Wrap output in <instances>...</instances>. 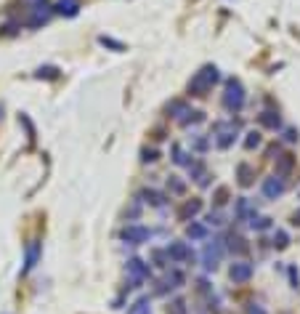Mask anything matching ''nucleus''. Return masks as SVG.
Masks as SVG:
<instances>
[{
  "mask_svg": "<svg viewBox=\"0 0 300 314\" xmlns=\"http://www.w3.org/2000/svg\"><path fill=\"white\" fill-rule=\"evenodd\" d=\"M226 195H229V189L221 187L218 192H215V202H218V205H223V202H226Z\"/></svg>",
  "mask_w": 300,
  "mask_h": 314,
  "instance_id": "obj_28",
  "label": "nucleus"
},
{
  "mask_svg": "<svg viewBox=\"0 0 300 314\" xmlns=\"http://www.w3.org/2000/svg\"><path fill=\"white\" fill-rule=\"evenodd\" d=\"M101 43H104V45H112V48H117V51H123V43H117V40H109V38H101Z\"/></svg>",
  "mask_w": 300,
  "mask_h": 314,
  "instance_id": "obj_30",
  "label": "nucleus"
},
{
  "mask_svg": "<svg viewBox=\"0 0 300 314\" xmlns=\"http://www.w3.org/2000/svg\"><path fill=\"white\" fill-rule=\"evenodd\" d=\"M165 253H167V258H170V264H183V261H189V258H191L189 245L181 243V240H175V243H167Z\"/></svg>",
  "mask_w": 300,
  "mask_h": 314,
  "instance_id": "obj_3",
  "label": "nucleus"
},
{
  "mask_svg": "<svg viewBox=\"0 0 300 314\" xmlns=\"http://www.w3.org/2000/svg\"><path fill=\"white\" fill-rule=\"evenodd\" d=\"M215 83H218V69L208 64V67H202V69L189 80V94H191V96H205V94H208V91L215 86Z\"/></svg>",
  "mask_w": 300,
  "mask_h": 314,
  "instance_id": "obj_1",
  "label": "nucleus"
},
{
  "mask_svg": "<svg viewBox=\"0 0 300 314\" xmlns=\"http://www.w3.org/2000/svg\"><path fill=\"white\" fill-rule=\"evenodd\" d=\"M152 258H154L157 266H167V264H170V258H167L165 251H152Z\"/></svg>",
  "mask_w": 300,
  "mask_h": 314,
  "instance_id": "obj_22",
  "label": "nucleus"
},
{
  "mask_svg": "<svg viewBox=\"0 0 300 314\" xmlns=\"http://www.w3.org/2000/svg\"><path fill=\"white\" fill-rule=\"evenodd\" d=\"M202 210V202L199 200H186V205L181 208V218H189V216H196Z\"/></svg>",
  "mask_w": 300,
  "mask_h": 314,
  "instance_id": "obj_15",
  "label": "nucleus"
},
{
  "mask_svg": "<svg viewBox=\"0 0 300 314\" xmlns=\"http://www.w3.org/2000/svg\"><path fill=\"white\" fill-rule=\"evenodd\" d=\"M295 221H297V224H300V210H297V213H295Z\"/></svg>",
  "mask_w": 300,
  "mask_h": 314,
  "instance_id": "obj_33",
  "label": "nucleus"
},
{
  "mask_svg": "<svg viewBox=\"0 0 300 314\" xmlns=\"http://www.w3.org/2000/svg\"><path fill=\"white\" fill-rule=\"evenodd\" d=\"M229 251H231V253H245V251H247L245 240H242V237H231V240H229Z\"/></svg>",
  "mask_w": 300,
  "mask_h": 314,
  "instance_id": "obj_21",
  "label": "nucleus"
},
{
  "mask_svg": "<svg viewBox=\"0 0 300 314\" xmlns=\"http://www.w3.org/2000/svg\"><path fill=\"white\" fill-rule=\"evenodd\" d=\"M258 144H260V133L258 131H250L247 138H245V146H247V149H252V146H258Z\"/></svg>",
  "mask_w": 300,
  "mask_h": 314,
  "instance_id": "obj_23",
  "label": "nucleus"
},
{
  "mask_svg": "<svg viewBox=\"0 0 300 314\" xmlns=\"http://www.w3.org/2000/svg\"><path fill=\"white\" fill-rule=\"evenodd\" d=\"M56 75H59V69H56V67H40V69H37V77H56Z\"/></svg>",
  "mask_w": 300,
  "mask_h": 314,
  "instance_id": "obj_25",
  "label": "nucleus"
},
{
  "mask_svg": "<svg viewBox=\"0 0 300 314\" xmlns=\"http://www.w3.org/2000/svg\"><path fill=\"white\" fill-rule=\"evenodd\" d=\"M229 277L237 285H242V282H250V277H252V264H247V261H234L231 264V269H229Z\"/></svg>",
  "mask_w": 300,
  "mask_h": 314,
  "instance_id": "obj_6",
  "label": "nucleus"
},
{
  "mask_svg": "<svg viewBox=\"0 0 300 314\" xmlns=\"http://www.w3.org/2000/svg\"><path fill=\"white\" fill-rule=\"evenodd\" d=\"M141 160H144V163H154V160H157V149H144Z\"/></svg>",
  "mask_w": 300,
  "mask_h": 314,
  "instance_id": "obj_29",
  "label": "nucleus"
},
{
  "mask_svg": "<svg viewBox=\"0 0 300 314\" xmlns=\"http://www.w3.org/2000/svg\"><path fill=\"white\" fill-rule=\"evenodd\" d=\"M208 224L221 226V224H223V213H218V210H215V213H210V216H208Z\"/></svg>",
  "mask_w": 300,
  "mask_h": 314,
  "instance_id": "obj_27",
  "label": "nucleus"
},
{
  "mask_svg": "<svg viewBox=\"0 0 300 314\" xmlns=\"http://www.w3.org/2000/svg\"><path fill=\"white\" fill-rule=\"evenodd\" d=\"M149 237H152V232H149L146 226H141V224H130V226L123 229V240H128L130 245H141Z\"/></svg>",
  "mask_w": 300,
  "mask_h": 314,
  "instance_id": "obj_5",
  "label": "nucleus"
},
{
  "mask_svg": "<svg viewBox=\"0 0 300 314\" xmlns=\"http://www.w3.org/2000/svg\"><path fill=\"white\" fill-rule=\"evenodd\" d=\"M167 189L173 192V195H183V189H186V184L178 179V176H170V181H167Z\"/></svg>",
  "mask_w": 300,
  "mask_h": 314,
  "instance_id": "obj_20",
  "label": "nucleus"
},
{
  "mask_svg": "<svg viewBox=\"0 0 300 314\" xmlns=\"http://www.w3.org/2000/svg\"><path fill=\"white\" fill-rule=\"evenodd\" d=\"M237 173H239V184H242V187H250L252 179H255V173H252V168H250L247 163H242L239 168H237Z\"/></svg>",
  "mask_w": 300,
  "mask_h": 314,
  "instance_id": "obj_14",
  "label": "nucleus"
},
{
  "mask_svg": "<svg viewBox=\"0 0 300 314\" xmlns=\"http://www.w3.org/2000/svg\"><path fill=\"white\" fill-rule=\"evenodd\" d=\"M263 195L268 200H276L279 195H284V179L282 176H271L263 181Z\"/></svg>",
  "mask_w": 300,
  "mask_h": 314,
  "instance_id": "obj_9",
  "label": "nucleus"
},
{
  "mask_svg": "<svg viewBox=\"0 0 300 314\" xmlns=\"http://www.w3.org/2000/svg\"><path fill=\"white\" fill-rule=\"evenodd\" d=\"M260 123H263L266 128H274V131H276V128L282 125V120H279V115H276V112H271V109H268V112L260 115Z\"/></svg>",
  "mask_w": 300,
  "mask_h": 314,
  "instance_id": "obj_17",
  "label": "nucleus"
},
{
  "mask_svg": "<svg viewBox=\"0 0 300 314\" xmlns=\"http://www.w3.org/2000/svg\"><path fill=\"white\" fill-rule=\"evenodd\" d=\"M181 285H183V274L178 272V269H173V272L167 274L162 282H159V288H157L154 293H157V295H165L167 290H173V288H181Z\"/></svg>",
  "mask_w": 300,
  "mask_h": 314,
  "instance_id": "obj_10",
  "label": "nucleus"
},
{
  "mask_svg": "<svg viewBox=\"0 0 300 314\" xmlns=\"http://www.w3.org/2000/svg\"><path fill=\"white\" fill-rule=\"evenodd\" d=\"M223 107H226L229 112H239V109L245 107V88H242V83H239L237 77H229V83H226Z\"/></svg>",
  "mask_w": 300,
  "mask_h": 314,
  "instance_id": "obj_2",
  "label": "nucleus"
},
{
  "mask_svg": "<svg viewBox=\"0 0 300 314\" xmlns=\"http://www.w3.org/2000/svg\"><path fill=\"white\" fill-rule=\"evenodd\" d=\"M247 314H266V309L263 306H260V303H252V306H250V311Z\"/></svg>",
  "mask_w": 300,
  "mask_h": 314,
  "instance_id": "obj_31",
  "label": "nucleus"
},
{
  "mask_svg": "<svg viewBox=\"0 0 300 314\" xmlns=\"http://www.w3.org/2000/svg\"><path fill=\"white\" fill-rule=\"evenodd\" d=\"M56 8H59V14H64V16H74L80 11V3H77V0H59V6H56Z\"/></svg>",
  "mask_w": 300,
  "mask_h": 314,
  "instance_id": "obj_13",
  "label": "nucleus"
},
{
  "mask_svg": "<svg viewBox=\"0 0 300 314\" xmlns=\"http://www.w3.org/2000/svg\"><path fill=\"white\" fill-rule=\"evenodd\" d=\"M284 138H287V141H297V133L292 131V128H289V131L284 133Z\"/></svg>",
  "mask_w": 300,
  "mask_h": 314,
  "instance_id": "obj_32",
  "label": "nucleus"
},
{
  "mask_svg": "<svg viewBox=\"0 0 300 314\" xmlns=\"http://www.w3.org/2000/svg\"><path fill=\"white\" fill-rule=\"evenodd\" d=\"M221 256H223V243L221 240H213V245H208L205 248V269H215L218 266V261H221Z\"/></svg>",
  "mask_w": 300,
  "mask_h": 314,
  "instance_id": "obj_7",
  "label": "nucleus"
},
{
  "mask_svg": "<svg viewBox=\"0 0 300 314\" xmlns=\"http://www.w3.org/2000/svg\"><path fill=\"white\" fill-rule=\"evenodd\" d=\"M128 274H130V280L136 282V288H138L141 282L149 280V274H152V272H149V264H144L141 258H130V261H128Z\"/></svg>",
  "mask_w": 300,
  "mask_h": 314,
  "instance_id": "obj_4",
  "label": "nucleus"
},
{
  "mask_svg": "<svg viewBox=\"0 0 300 314\" xmlns=\"http://www.w3.org/2000/svg\"><path fill=\"white\" fill-rule=\"evenodd\" d=\"M287 240H289L287 232H276V234H274V245H276V248H287Z\"/></svg>",
  "mask_w": 300,
  "mask_h": 314,
  "instance_id": "obj_26",
  "label": "nucleus"
},
{
  "mask_svg": "<svg viewBox=\"0 0 300 314\" xmlns=\"http://www.w3.org/2000/svg\"><path fill=\"white\" fill-rule=\"evenodd\" d=\"M186 234H189L191 240H202V237H208V226L199 224V221H191V224L186 226Z\"/></svg>",
  "mask_w": 300,
  "mask_h": 314,
  "instance_id": "obj_12",
  "label": "nucleus"
},
{
  "mask_svg": "<svg viewBox=\"0 0 300 314\" xmlns=\"http://www.w3.org/2000/svg\"><path fill=\"white\" fill-rule=\"evenodd\" d=\"M128 314H152V303H149V298H138L133 306L128 309Z\"/></svg>",
  "mask_w": 300,
  "mask_h": 314,
  "instance_id": "obj_16",
  "label": "nucleus"
},
{
  "mask_svg": "<svg viewBox=\"0 0 300 314\" xmlns=\"http://www.w3.org/2000/svg\"><path fill=\"white\" fill-rule=\"evenodd\" d=\"M215 131H218V136H215V146H218V149H226V146L234 144V138H237V131L226 123H218Z\"/></svg>",
  "mask_w": 300,
  "mask_h": 314,
  "instance_id": "obj_8",
  "label": "nucleus"
},
{
  "mask_svg": "<svg viewBox=\"0 0 300 314\" xmlns=\"http://www.w3.org/2000/svg\"><path fill=\"white\" fill-rule=\"evenodd\" d=\"M35 261H37V243L30 245V253H27V269H32Z\"/></svg>",
  "mask_w": 300,
  "mask_h": 314,
  "instance_id": "obj_24",
  "label": "nucleus"
},
{
  "mask_svg": "<svg viewBox=\"0 0 300 314\" xmlns=\"http://www.w3.org/2000/svg\"><path fill=\"white\" fill-rule=\"evenodd\" d=\"M138 197H146L144 202H152V205H157V208H159V205H162V202H165V197L159 195V192H154V189H144V192H141V195H138Z\"/></svg>",
  "mask_w": 300,
  "mask_h": 314,
  "instance_id": "obj_18",
  "label": "nucleus"
},
{
  "mask_svg": "<svg viewBox=\"0 0 300 314\" xmlns=\"http://www.w3.org/2000/svg\"><path fill=\"white\" fill-rule=\"evenodd\" d=\"M167 314H189V309H186V301L183 298H175L167 303Z\"/></svg>",
  "mask_w": 300,
  "mask_h": 314,
  "instance_id": "obj_19",
  "label": "nucleus"
},
{
  "mask_svg": "<svg viewBox=\"0 0 300 314\" xmlns=\"http://www.w3.org/2000/svg\"><path fill=\"white\" fill-rule=\"evenodd\" d=\"M292 165H295V157H292V154H282V157H276V173H279V176L289 173V171H292Z\"/></svg>",
  "mask_w": 300,
  "mask_h": 314,
  "instance_id": "obj_11",
  "label": "nucleus"
}]
</instances>
